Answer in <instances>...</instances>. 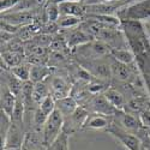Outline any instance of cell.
I'll return each instance as SVG.
<instances>
[{"label":"cell","instance_id":"6da1fadb","mask_svg":"<svg viewBox=\"0 0 150 150\" xmlns=\"http://www.w3.org/2000/svg\"><path fill=\"white\" fill-rule=\"evenodd\" d=\"M64 121L65 118L60 112L55 108L48 119L46 120L43 127H42V136H43V144L48 149L51 144L58 138L59 134L64 130Z\"/></svg>","mask_w":150,"mask_h":150},{"label":"cell","instance_id":"7a4b0ae2","mask_svg":"<svg viewBox=\"0 0 150 150\" xmlns=\"http://www.w3.org/2000/svg\"><path fill=\"white\" fill-rule=\"evenodd\" d=\"M120 19H136L143 21L150 18V0H139L131 3L118 11Z\"/></svg>","mask_w":150,"mask_h":150},{"label":"cell","instance_id":"3957f363","mask_svg":"<svg viewBox=\"0 0 150 150\" xmlns=\"http://www.w3.org/2000/svg\"><path fill=\"white\" fill-rule=\"evenodd\" d=\"M114 138L127 150H142V141L138 136H136L133 132H129L117 125L113 120V124L107 129Z\"/></svg>","mask_w":150,"mask_h":150},{"label":"cell","instance_id":"277c9868","mask_svg":"<svg viewBox=\"0 0 150 150\" xmlns=\"http://www.w3.org/2000/svg\"><path fill=\"white\" fill-rule=\"evenodd\" d=\"M90 112L86 109L84 106H78V108L73 112V113L65 118V121H64V132H66L67 134H71V133H74L79 131L81 129H83L84 126V122L88 118Z\"/></svg>","mask_w":150,"mask_h":150},{"label":"cell","instance_id":"5b68a950","mask_svg":"<svg viewBox=\"0 0 150 150\" xmlns=\"http://www.w3.org/2000/svg\"><path fill=\"white\" fill-rule=\"evenodd\" d=\"M25 133H27V127L24 125L12 122L10 130L5 137V141L1 144V149L3 148H22Z\"/></svg>","mask_w":150,"mask_h":150},{"label":"cell","instance_id":"8992f818","mask_svg":"<svg viewBox=\"0 0 150 150\" xmlns=\"http://www.w3.org/2000/svg\"><path fill=\"white\" fill-rule=\"evenodd\" d=\"M90 103V108L93 112H96V113H101L108 117H115V114L118 113V109L112 105L108 98L106 97L105 94H98V95H94L93 98L89 101Z\"/></svg>","mask_w":150,"mask_h":150},{"label":"cell","instance_id":"52a82bcc","mask_svg":"<svg viewBox=\"0 0 150 150\" xmlns=\"http://www.w3.org/2000/svg\"><path fill=\"white\" fill-rule=\"evenodd\" d=\"M35 13L33 11H18L1 13V21H5L16 27H25L35 21Z\"/></svg>","mask_w":150,"mask_h":150},{"label":"cell","instance_id":"ba28073f","mask_svg":"<svg viewBox=\"0 0 150 150\" xmlns=\"http://www.w3.org/2000/svg\"><path fill=\"white\" fill-rule=\"evenodd\" d=\"M47 82L49 84V88H51V95L55 98V101L59 98L71 95V91H72L71 85L62 77L51 76L47 78Z\"/></svg>","mask_w":150,"mask_h":150},{"label":"cell","instance_id":"9c48e42d","mask_svg":"<svg viewBox=\"0 0 150 150\" xmlns=\"http://www.w3.org/2000/svg\"><path fill=\"white\" fill-rule=\"evenodd\" d=\"M113 117H108L101 113H89L84 122V130H107L112 124H113Z\"/></svg>","mask_w":150,"mask_h":150},{"label":"cell","instance_id":"30bf717a","mask_svg":"<svg viewBox=\"0 0 150 150\" xmlns=\"http://www.w3.org/2000/svg\"><path fill=\"white\" fill-rule=\"evenodd\" d=\"M65 40H66V43H67L69 48L74 49V48L79 47V46H83L85 43L93 41L94 37L90 34L86 33L84 29L78 27V28H74V29L70 30L65 35Z\"/></svg>","mask_w":150,"mask_h":150},{"label":"cell","instance_id":"8fae6325","mask_svg":"<svg viewBox=\"0 0 150 150\" xmlns=\"http://www.w3.org/2000/svg\"><path fill=\"white\" fill-rule=\"evenodd\" d=\"M115 118H118V122H115V121L114 122L129 132L138 133V131L142 129V124H141L139 119H137L134 115H132L130 113H126L125 110H119L115 114Z\"/></svg>","mask_w":150,"mask_h":150},{"label":"cell","instance_id":"7c38bea8","mask_svg":"<svg viewBox=\"0 0 150 150\" xmlns=\"http://www.w3.org/2000/svg\"><path fill=\"white\" fill-rule=\"evenodd\" d=\"M41 148H46L43 144L42 131H37L34 129L28 130L22 144V150H37Z\"/></svg>","mask_w":150,"mask_h":150},{"label":"cell","instance_id":"4fadbf2b","mask_svg":"<svg viewBox=\"0 0 150 150\" xmlns=\"http://www.w3.org/2000/svg\"><path fill=\"white\" fill-rule=\"evenodd\" d=\"M17 102V96L12 93L8 86L1 82V98H0V103H1V110L10 117L13 114V110Z\"/></svg>","mask_w":150,"mask_h":150},{"label":"cell","instance_id":"5bb4252c","mask_svg":"<svg viewBox=\"0 0 150 150\" xmlns=\"http://www.w3.org/2000/svg\"><path fill=\"white\" fill-rule=\"evenodd\" d=\"M60 15H69L84 18L86 16L85 5L82 1H64L59 3Z\"/></svg>","mask_w":150,"mask_h":150},{"label":"cell","instance_id":"9a60e30c","mask_svg":"<svg viewBox=\"0 0 150 150\" xmlns=\"http://www.w3.org/2000/svg\"><path fill=\"white\" fill-rule=\"evenodd\" d=\"M24 55L25 53L19 51H1V69L10 70L21 65Z\"/></svg>","mask_w":150,"mask_h":150},{"label":"cell","instance_id":"2e32d148","mask_svg":"<svg viewBox=\"0 0 150 150\" xmlns=\"http://www.w3.org/2000/svg\"><path fill=\"white\" fill-rule=\"evenodd\" d=\"M55 108L62 115H64V118H67L78 108V102L73 96L70 95V96L57 100L55 101Z\"/></svg>","mask_w":150,"mask_h":150},{"label":"cell","instance_id":"e0dca14e","mask_svg":"<svg viewBox=\"0 0 150 150\" xmlns=\"http://www.w3.org/2000/svg\"><path fill=\"white\" fill-rule=\"evenodd\" d=\"M113 59V58H112ZM110 70H112V77L117 78L120 82H126L130 79L131 77V69L129 67L127 64H124V62L117 61L115 59H113V61L110 62Z\"/></svg>","mask_w":150,"mask_h":150},{"label":"cell","instance_id":"ac0fdd59","mask_svg":"<svg viewBox=\"0 0 150 150\" xmlns=\"http://www.w3.org/2000/svg\"><path fill=\"white\" fill-rule=\"evenodd\" d=\"M52 74V69L46 65L41 64H34L31 65L30 70V81L33 83H39L46 81L48 77H51Z\"/></svg>","mask_w":150,"mask_h":150},{"label":"cell","instance_id":"d6986e66","mask_svg":"<svg viewBox=\"0 0 150 150\" xmlns=\"http://www.w3.org/2000/svg\"><path fill=\"white\" fill-rule=\"evenodd\" d=\"M106 97L108 98V101L113 105L118 110H125V107H126V101H125V97L122 95V93H120L117 89L113 88H108L105 91Z\"/></svg>","mask_w":150,"mask_h":150},{"label":"cell","instance_id":"ffe728a7","mask_svg":"<svg viewBox=\"0 0 150 150\" xmlns=\"http://www.w3.org/2000/svg\"><path fill=\"white\" fill-rule=\"evenodd\" d=\"M48 95H51V88H49V84H48L47 79L43 81V82L34 83L33 97H34L35 102H36L37 105H40Z\"/></svg>","mask_w":150,"mask_h":150},{"label":"cell","instance_id":"44dd1931","mask_svg":"<svg viewBox=\"0 0 150 150\" xmlns=\"http://www.w3.org/2000/svg\"><path fill=\"white\" fill-rule=\"evenodd\" d=\"M110 58L115 59L117 61L124 62V64H132L136 60V57L132 51L130 49H125V48H112L110 52Z\"/></svg>","mask_w":150,"mask_h":150},{"label":"cell","instance_id":"7402d4cb","mask_svg":"<svg viewBox=\"0 0 150 150\" xmlns=\"http://www.w3.org/2000/svg\"><path fill=\"white\" fill-rule=\"evenodd\" d=\"M84 18L81 17H76V16H69V15H60L59 19L57 21L59 28L61 29H72L76 28L77 25L83 22Z\"/></svg>","mask_w":150,"mask_h":150},{"label":"cell","instance_id":"603a6c76","mask_svg":"<svg viewBox=\"0 0 150 150\" xmlns=\"http://www.w3.org/2000/svg\"><path fill=\"white\" fill-rule=\"evenodd\" d=\"M45 15L47 21L49 22H57L60 17V7H59V3L57 0L53 1H47L45 5Z\"/></svg>","mask_w":150,"mask_h":150},{"label":"cell","instance_id":"cb8c5ba5","mask_svg":"<svg viewBox=\"0 0 150 150\" xmlns=\"http://www.w3.org/2000/svg\"><path fill=\"white\" fill-rule=\"evenodd\" d=\"M30 70H31L30 62H28V64H21L18 66H15V67L10 69L11 73L15 74L17 78H19L23 82L30 81Z\"/></svg>","mask_w":150,"mask_h":150},{"label":"cell","instance_id":"d4e9b609","mask_svg":"<svg viewBox=\"0 0 150 150\" xmlns=\"http://www.w3.org/2000/svg\"><path fill=\"white\" fill-rule=\"evenodd\" d=\"M69 136L66 132L62 131L58 138L51 144L48 150H70L69 148Z\"/></svg>","mask_w":150,"mask_h":150},{"label":"cell","instance_id":"484cf974","mask_svg":"<svg viewBox=\"0 0 150 150\" xmlns=\"http://www.w3.org/2000/svg\"><path fill=\"white\" fill-rule=\"evenodd\" d=\"M39 108L46 115L49 117V114L55 109V98L52 96V95H48L43 101L39 105Z\"/></svg>","mask_w":150,"mask_h":150},{"label":"cell","instance_id":"4316f807","mask_svg":"<svg viewBox=\"0 0 150 150\" xmlns=\"http://www.w3.org/2000/svg\"><path fill=\"white\" fill-rule=\"evenodd\" d=\"M138 119L142 124V127H144L146 130H150V109L149 108L141 112Z\"/></svg>","mask_w":150,"mask_h":150},{"label":"cell","instance_id":"83f0119b","mask_svg":"<svg viewBox=\"0 0 150 150\" xmlns=\"http://www.w3.org/2000/svg\"><path fill=\"white\" fill-rule=\"evenodd\" d=\"M18 3H19V0H0V8H1V13H5V12L11 11Z\"/></svg>","mask_w":150,"mask_h":150},{"label":"cell","instance_id":"f1b7e54d","mask_svg":"<svg viewBox=\"0 0 150 150\" xmlns=\"http://www.w3.org/2000/svg\"><path fill=\"white\" fill-rule=\"evenodd\" d=\"M82 3L85 6H90V5H98V4H105V0H82Z\"/></svg>","mask_w":150,"mask_h":150},{"label":"cell","instance_id":"f546056e","mask_svg":"<svg viewBox=\"0 0 150 150\" xmlns=\"http://www.w3.org/2000/svg\"><path fill=\"white\" fill-rule=\"evenodd\" d=\"M1 150H22V148H3Z\"/></svg>","mask_w":150,"mask_h":150},{"label":"cell","instance_id":"4dcf8cb0","mask_svg":"<svg viewBox=\"0 0 150 150\" xmlns=\"http://www.w3.org/2000/svg\"><path fill=\"white\" fill-rule=\"evenodd\" d=\"M64 1H82V0H58V3H64Z\"/></svg>","mask_w":150,"mask_h":150},{"label":"cell","instance_id":"1f68e13d","mask_svg":"<svg viewBox=\"0 0 150 150\" xmlns=\"http://www.w3.org/2000/svg\"><path fill=\"white\" fill-rule=\"evenodd\" d=\"M37 150H47V148H41V149H37Z\"/></svg>","mask_w":150,"mask_h":150},{"label":"cell","instance_id":"d6a6232c","mask_svg":"<svg viewBox=\"0 0 150 150\" xmlns=\"http://www.w3.org/2000/svg\"><path fill=\"white\" fill-rule=\"evenodd\" d=\"M43 1H46V3H47V1H53V0H43ZM57 1H58V0H57Z\"/></svg>","mask_w":150,"mask_h":150},{"label":"cell","instance_id":"836d02e7","mask_svg":"<svg viewBox=\"0 0 150 150\" xmlns=\"http://www.w3.org/2000/svg\"><path fill=\"white\" fill-rule=\"evenodd\" d=\"M142 150H143V148H142Z\"/></svg>","mask_w":150,"mask_h":150},{"label":"cell","instance_id":"e575fe53","mask_svg":"<svg viewBox=\"0 0 150 150\" xmlns=\"http://www.w3.org/2000/svg\"><path fill=\"white\" fill-rule=\"evenodd\" d=\"M47 150H48V149H47Z\"/></svg>","mask_w":150,"mask_h":150}]
</instances>
